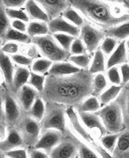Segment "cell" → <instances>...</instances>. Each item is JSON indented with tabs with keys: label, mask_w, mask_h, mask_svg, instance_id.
<instances>
[{
	"label": "cell",
	"mask_w": 129,
	"mask_h": 158,
	"mask_svg": "<svg viewBox=\"0 0 129 158\" xmlns=\"http://www.w3.org/2000/svg\"><path fill=\"white\" fill-rule=\"evenodd\" d=\"M121 89H122V85H111L110 87H108L98 97V99L100 101L102 106H106L111 102H114L118 98V96L119 95Z\"/></svg>",
	"instance_id": "27"
},
{
	"label": "cell",
	"mask_w": 129,
	"mask_h": 158,
	"mask_svg": "<svg viewBox=\"0 0 129 158\" xmlns=\"http://www.w3.org/2000/svg\"><path fill=\"white\" fill-rule=\"evenodd\" d=\"M48 28L50 34L66 33L75 38H79L80 33V28L69 23L62 15L50 20L48 22Z\"/></svg>",
	"instance_id": "12"
},
{
	"label": "cell",
	"mask_w": 129,
	"mask_h": 158,
	"mask_svg": "<svg viewBox=\"0 0 129 158\" xmlns=\"http://www.w3.org/2000/svg\"><path fill=\"white\" fill-rule=\"evenodd\" d=\"M14 64L11 56L0 50V72L9 87L13 85V78L14 73Z\"/></svg>",
	"instance_id": "20"
},
{
	"label": "cell",
	"mask_w": 129,
	"mask_h": 158,
	"mask_svg": "<svg viewBox=\"0 0 129 158\" xmlns=\"http://www.w3.org/2000/svg\"><path fill=\"white\" fill-rule=\"evenodd\" d=\"M53 64V62L51 60L46 58H37L33 60L31 64V71L33 73H38V74L45 75L50 70V68Z\"/></svg>",
	"instance_id": "34"
},
{
	"label": "cell",
	"mask_w": 129,
	"mask_h": 158,
	"mask_svg": "<svg viewBox=\"0 0 129 158\" xmlns=\"http://www.w3.org/2000/svg\"><path fill=\"white\" fill-rule=\"evenodd\" d=\"M122 86L129 82V63H125L119 65Z\"/></svg>",
	"instance_id": "49"
},
{
	"label": "cell",
	"mask_w": 129,
	"mask_h": 158,
	"mask_svg": "<svg viewBox=\"0 0 129 158\" xmlns=\"http://www.w3.org/2000/svg\"><path fill=\"white\" fill-rule=\"evenodd\" d=\"M81 71L79 67L74 65L69 61H62V62H55L53 63L50 68L48 74L55 75V76H66V75L74 74Z\"/></svg>",
	"instance_id": "22"
},
{
	"label": "cell",
	"mask_w": 129,
	"mask_h": 158,
	"mask_svg": "<svg viewBox=\"0 0 129 158\" xmlns=\"http://www.w3.org/2000/svg\"><path fill=\"white\" fill-rule=\"evenodd\" d=\"M31 43L38 48L41 56L51 60L53 63L68 61L71 56L70 52L60 47L52 34L35 37L32 39Z\"/></svg>",
	"instance_id": "5"
},
{
	"label": "cell",
	"mask_w": 129,
	"mask_h": 158,
	"mask_svg": "<svg viewBox=\"0 0 129 158\" xmlns=\"http://www.w3.org/2000/svg\"><path fill=\"white\" fill-rule=\"evenodd\" d=\"M67 107L65 105L55 102H46V113L40 122L41 131L56 130L62 134L68 131L67 127Z\"/></svg>",
	"instance_id": "4"
},
{
	"label": "cell",
	"mask_w": 129,
	"mask_h": 158,
	"mask_svg": "<svg viewBox=\"0 0 129 158\" xmlns=\"http://www.w3.org/2000/svg\"><path fill=\"white\" fill-rule=\"evenodd\" d=\"M63 134L56 130H47L41 131L40 137L34 146V148L41 149L49 154L60 143Z\"/></svg>",
	"instance_id": "11"
},
{
	"label": "cell",
	"mask_w": 129,
	"mask_h": 158,
	"mask_svg": "<svg viewBox=\"0 0 129 158\" xmlns=\"http://www.w3.org/2000/svg\"><path fill=\"white\" fill-rule=\"evenodd\" d=\"M112 158H129V129H125L119 134L115 149L111 153Z\"/></svg>",
	"instance_id": "18"
},
{
	"label": "cell",
	"mask_w": 129,
	"mask_h": 158,
	"mask_svg": "<svg viewBox=\"0 0 129 158\" xmlns=\"http://www.w3.org/2000/svg\"><path fill=\"white\" fill-rule=\"evenodd\" d=\"M29 158H50L49 154L41 149H37L33 148L29 154Z\"/></svg>",
	"instance_id": "51"
},
{
	"label": "cell",
	"mask_w": 129,
	"mask_h": 158,
	"mask_svg": "<svg viewBox=\"0 0 129 158\" xmlns=\"http://www.w3.org/2000/svg\"><path fill=\"white\" fill-rule=\"evenodd\" d=\"M2 76H3V75H2V73L0 72V81H1V79H2Z\"/></svg>",
	"instance_id": "57"
},
{
	"label": "cell",
	"mask_w": 129,
	"mask_h": 158,
	"mask_svg": "<svg viewBox=\"0 0 129 158\" xmlns=\"http://www.w3.org/2000/svg\"><path fill=\"white\" fill-rule=\"evenodd\" d=\"M105 34L102 29L86 22L80 28L79 39L84 43L89 54H94L100 48V45L104 39Z\"/></svg>",
	"instance_id": "8"
},
{
	"label": "cell",
	"mask_w": 129,
	"mask_h": 158,
	"mask_svg": "<svg viewBox=\"0 0 129 158\" xmlns=\"http://www.w3.org/2000/svg\"><path fill=\"white\" fill-rule=\"evenodd\" d=\"M28 23L22 20H11V28L21 32H27Z\"/></svg>",
	"instance_id": "48"
},
{
	"label": "cell",
	"mask_w": 129,
	"mask_h": 158,
	"mask_svg": "<svg viewBox=\"0 0 129 158\" xmlns=\"http://www.w3.org/2000/svg\"><path fill=\"white\" fill-rule=\"evenodd\" d=\"M23 8L30 21H41L46 23L50 21L46 13L35 0H28Z\"/></svg>",
	"instance_id": "21"
},
{
	"label": "cell",
	"mask_w": 129,
	"mask_h": 158,
	"mask_svg": "<svg viewBox=\"0 0 129 158\" xmlns=\"http://www.w3.org/2000/svg\"><path fill=\"white\" fill-rule=\"evenodd\" d=\"M126 46H127V49L129 52V39H127V40H126Z\"/></svg>",
	"instance_id": "54"
},
{
	"label": "cell",
	"mask_w": 129,
	"mask_h": 158,
	"mask_svg": "<svg viewBox=\"0 0 129 158\" xmlns=\"http://www.w3.org/2000/svg\"><path fill=\"white\" fill-rule=\"evenodd\" d=\"M115 102L119 106L126 129H129V82L122 86L121 91Z\"/></svg>",
	"instance_id": "19"
},
{
	"label": "cell",
	"mask_w": 129,
	"mask_h": 158,
	"mask_svg": "<svg viewBox=\"0 0 129 158\" xmlns=\"http://www.w3.org/2000/svg\"><path fill=\"white\" fill-rule=\"evenodd\" d=\"M20 132L22 136L23 142L26 145L32 147L36 145L41 134V125L39 122L31 117H25L21 123Z\"/></svg>",
	"instance_id": "9"
},
{
	"label": "cell",
	"mask_w": 129,
	"mask_h": 158,
	"mask_svg": "<svg viewBox=\"0 0 129 158\" xmlns=\"http://www.w3.org/2000/svg\"><path fill=\"white\" fill-rule=\"evenodd\" d=\"M119 42L120 41L111 37H105L100 45V48L105 56H110L117 48Z\"/></svg>",
	"instance_id": "39"
},
{
	"label": "cell",
	"mask_w": 129,
	"mask_h": 158,
	"mask_svg": "<svg viewBox=\"0 0 129 158\" xmlns=\"http://www.w3.org/2000/svg\"><path fill=\"white\" fill-rule=\"evenodd\" d=\"M16 93L17 102L19 103L20 106L26 112L30 109L35 100L40 96L39 93L29 84H26L23 87H22Z\"/></svg>",
	"instance_id": "14"
},
{
	"label": "cell",
	"mask_w": 129,
	"mask_h": 158,
	"mask_svg": "<svg viewBox=\"0 0 129 158\" xmlns=\"http://www.w3.org/2000/svg\"><path fill=\"white\" fill-rule=\"evenodd\" d=\"M127 55H128V51L127 49L126 40H122L119 43L117 48L110 55L109 58L106 62V68L109 69L111 67L118 66L122 64L128 63Z\"/></svg>",
	"instance_id": "16"
},
{
	"label": "cell",
	"mask_w": 129,
	"mask_h": 158,
	"mask_svg": "<svg viewBox=\"0 0 129 158\" xmlns=\"http://www.w3.org/2000/svg\"><path fill=\"white\" fill-rule=\"evenodd\" d=\"M70 6L78 10L89 22L103 31L129 20V15H114L112 6L104 0H69Z\"/></svg>",
	"instance_id": "2"
},
{
	"label": "cell",
	"mask_w": 129,
	"mask_h": 158,
	"mask_svg": "<svg viewBox=\"0 0 129 158\" xmlns=\"http://www.w3.org/2000/svg\"><path fill=\"white\" fill-rule=\"evenodd\" d=\"M23 143V139L20 131L12 127L8 129L7 136L5 140L0 142V150L6 152L8 150L19 148L22 147Z\"/></svg>",
	"instance_id": "17"
},
{
	"label": "cell",
	"mask_w": 129,
	"mask_h": 158,
	"mask_svg": "<svg viewBox=\"0 0 129 158\" xmlns=\"http://www.w3.org/2000/svg\"><path fill=\"white\" fill-rule=\"evenodd\" d=\"M119 134H109L107 133L104 136L101 137L99 139V140L101 142V144L103 145V147L105 149L107 150L110 154H111L113 150L115 149V147L117 145L118 139H119Z\"/></svg>",
	"instance_id": "37"
},
{
	"label": "cell",
	"mask_w": 129,
	"mask_h": 158,
	"mask_svg": "<svg viewBox=\"0 0 129 158\" xmlns=\"http://www.w3.org/2000/svg\"><path fill=\"white\" fill-rule=\"evenodd\" d=\"M66 115H67L68 121L70 122L72 131L75 132L76 136H78L83 140L82 142H84L91 148H93L96 153H98V155L102 158H112L111 154H110L103 147L99 139L95 138V136L92 132H90L81 123L76 109L71 106H68L67 111H66Z\"/></svg>",
	"instance_id": "3"
},
{
	"label": "cell",
	"mask_w": 129,
	"mask_h": 158,
	"mask_svg": "<svg viewBox=\"0 0 129 158\" xmlns=\"http://www.w3.org/2000/svg\"><path fill=\"white\" fill-rule=\"evenodd\" d=\"M102 107V105L98 98L90 96L84 100L79 106L76 107L77 112H85V113H96Z\"/></svg>",
	"instance_id": "30"
},
{
	"label": "cell",
	"mask_w": 129,
	"mask_h": 158,
	"mask_svg": "<svg viewBox=\"0 0 129 158\" xmlns=\"http://www.w3.org/2000/svg\"><path fill=\"white\" fill-rule=\"evenodd\" d=\"M70 53L71 55H83V54H87L88 53L87 50L86 48L84 43L82 42L79 38H76L74 40H73L72 44H71V49H70Z\"/></svg>",
	"instance_id": "44"
},
{
	"label": "cell",
	"mask_w": 129,
	"mask_h": 158,
	"mask_svg": "<svg viewBox=\"0 0 129 158\" xmlns=\"http://www.w3.org/2000/svg\"><path fill=\"white\" fill-rule=\"evenodd\" d=\"M104 125L107 133H120L126 128L119 106L114 101L102 106L96 112Z\"/></svg>",
	"instance_id": "6"
},
{
	"label": "cell",
	"mask_w": 129,
	"mask_h": 158,
	"mask_svg": "<svg viewBox=\"0 0 129 158\" xmlns=\"http://www.w3.org/2000/svg\"><path fill=\"white\" fill-rule=\"evenodd\" d=\"M7 132H8V130L6 126L3 123H0V142L5 140V139L7 136Z\"/></svg>",
	"instance_id": "52"
},
{
	"label": "cell",
	"mask_w": 129,
	"mask_h": 158,
	"mask_svg": "<svg viewBox=\"0 0 129 158\" xmlns=\"http://www.w3.org/2000/svg\"><path fill=\"white\" fill-rule=\"evenodd\" d=\"M105 2L111 4V5H117L120 6L121 8L125 10V12L129 15V0H104Z\"/></svg>",
	"instance_id": "50"
},
{
	"label": "cell",
	"mask_w": 129,
	"mask_h": 158,
	"mask_svg": "<svg viewBox=\"0 0 129 158\" xmlns=\"http://www.w3.org/2000/svg\"><path fill=\"white\" fill-rule=\"evenodd\" d=\"M108 79L103 73H96L94 74L93 78V91H92V96L98 98L105 89L108 88Z\"/></svg>",
	"instance_id": "31"
},
{
	"label": "cell",
	"mask_w": 129,
	"mask_h": 158,
	"mask_svg": "<svg viewBox=\"0 0 129 158\" xmlns=\"http://www.w3.org/2000/svg\"><path fill=\"white\" fill-rule=\"evenodd\" d=\"M0 50L8 56H13V55L18 54V52L20 50V45L17 42L6 41L3 44Z\"/></svg>",
	"instance_id": "45"
},
{
	"label": "cell",
	"mask_w": 129,
	"mask_h": 158,
	"mask_svg": "<svg viewBox=\"0 0 129 158\" xmlns=\"http://www.w3.org/2000/svg\"><path fill=\"white\" fill-rule=\"evenodd\" d=\"M107 79L112 85H122L119 67L113 66L107 69Z\"/></svg>",
	"instance_id": "42"
},
{
	"label": "cell",
	"mask_w": 129,
	"mask_h": 158,
	"mask_svg": "<svg viewBox=\"0 0 129 158\" xmlns=\"http://www.w3.org/2000/svg\"><path fill=\"white\" fill-rule=\"evenodd\" d=\"M4 154L7 158H29V153L27 150L22 148L6 151Z\"/></svg>",
	"instance_id": "46"
},
{
	"label": "cell",
	"mask_w": 129,
	"mask_h": 158,
	"mask_svg": "<svg viewBox=\"0 0 129 158\" xmlns=\"http://www.w3.org/2000/svg\"><path fill=\"white\" fill-rule=\"evenodd\" d=\"M93 78L94 74L89 70L66 76L47 74L40 97L45 102H55L76 108L92 96Z\"/></svg>",
	"instance_id": "1"
},
{
	"label": "cell",
	"mask_w": 129,
	"mask_h": 158,
	"mask_svg": "<svg viewBox=\"0 0 129 158\" xmlns=\"http://www.w3.org/2000/svg\"><path fill=\"white\" fill-rule=\"evenodd\" d=\"M11 59L14 62V64H17L18 66L27 67V68L31 66L33 63V59L30 56H25L22 54H19V53L11 56Z\"/></svg>",
	"instance_id": "43"
},
{
	"label": "cell",
	"mask_w": 129,
	"mask_h": 158,
	"mask_svg": "<svg viewBox=\"0 0 129 158\" xmlns=\"http://www.w3.org/2000/svg\"><path fill=\"white\" fill-rule=\"evenodd\" d=\"M62 16L66 19L69 23H72L73 25H75L79 28H81L83 24L87 22L85 20V18L82 16L80 13L71 6L68 8L65 9Z\"/></svg>",
	"instance_id": "28"
},
{
	"label": "cell",
	"mask_w": 129,
	"mask_h": 158,
	"mask_svg": "<svg viewBox=\"0 0 129 158\" xmlns=\"http://www.w3.org/2000/svg\"><path fill=\"white\" fill-rule=\"evenodd\" d=\"M5 122V109H4V98L0 96V123Z\"/></svg>",
	"instance_id": "53"
},
{
	"label": "cell",
	"mask_w": 129,
	"mask_h": 158,
	"mask_svg": "<svg viewBox=\"0 0 129 158\" xmlns=\"http://www.w3.org/2000/svg\"><path fill=\"white\" fill-rule=\"evenodd\" d=\"M11 28V20L6 15V8L0 3V39L4 40L6 34Z\"/></svg>",
	"instance_id": "36"
},
{
	"label": "cell",
	"mask_w": 129,
	"mask_h": 158,
	"mask_svg": "<svg viewBox=\"0 0 129 158\" xmlns=\"http://www.w3.org/2000/svg\"><path fill=\"white\" fill-rule=\"evenodd\" d=\"M48 15L49 20L61 16L70 6L69 0H35Z\"/></svg>",
	"instance_id": "13"
},
{
	"label": "cell",
	"mask_w": 129,
	"mask_h": 158,
	"mask_svg": "<svg viewBox=\"0 0 129 158\" xmlns=\"http://www.w3.org/2000/svg\"><path fill=\"white\" fill-rule=\"evenodd\" d=\"M28 0H2L5 8H23Z\"/></svg>",
	"instance_id": "47"
},
{
	"label": "cell",
	"mask_w": 129,
	"mask_h": 158,
	"mask_svg": "<svg viewBox=\"0 0 129 158\" xmlns=\"http://www.w3.org/2000/svg\"><path fill=\"white\" fill-rule=\"evenodd\" d=\"M2 46H3V40L0 39V49H1V48H2Z\"/></svg>",
	"instance_id": "55"
},
{
	"label": "cell",
	"mask_w": 129,
	"mask_h": 158,
	"mask_svg": "<svg viewBox=\"0 0 129 158\" xmlns=\"http://www.w3.org/2000/svg\"><path fill=\"white\" fill-rule=\"evenodd\" d=\"M78 114L84 126L95 137L98 136V139L107 134L104 125L96 113L78 112Z\"/></svg>",
	"instance_id": "10"
},
{
	"label": "cell",
	"mask_w": 129,
	"mask_h": 158,
	"mask_svg": "<svg viewBox=\"0 0 129 158\" xmlns=\"http://www.w3.org/2000/svg\"><path fill=\"white\" fill-rule=\"evenodd\" d=\"M69 62H71L74 65L79 67L81 70H88L91 62H92V56L91 54L87 53L83 55H71L69 57Z\"/></svg>",
	"instance_id": "33"
},
{
	"label": "cell",
	"mask_w": 129,
	"mask_h": 158,
	"mask_svg": "<svg viewBox=\"0 0 129 158\" xmlns=\"http://www.w3.org/2000/svg\"><path fill=\"white\" fill-rule=\"evenodd\" d=\"M52 35H53V37L54 38V40H56V42L60 45V47L70 52L73 40L76 39L75 37L66 33H54L52 34Z\"/></svg>",
	"instance_id": "38"
},
{
	"label": "cell",
	"mask_w": 129,
	"mask_h": 158,
	"mask_svg": "<svg viewBox=\"0 0 129 158\" xmlns=\"http://www.w3.org/2000/svg\"><path fill=\"white\" fill-rule=\"evenodd\" d=\"M0 158H7V157L5 156V154H4V155H1V154H0Z\"/></svg>",
	"instance_id": "56"
},
{
	"label": "cell",
	"mask_w": 129,
	"mask_h": 158,
	"mask_svg": "<svg viewBox=\"0 0 129 158\" xmlns=\"http://www.w3.org/2000/svg\"><path fill=\"white\" fill-rule=\"evenodd\" d=\"M30 73L31 72L27 67L17 66L15 68L14 78H13V85H12V89L14 91L17 92L22 87L28 84Z\"/></svg>",
	"instance_id": "24"
},
{
	"label": "cell",
	"mask_w": 129,
	"mask_h": 158,
	"mask_svg": "<svg viewBox=\"0 0 129 158\" xmlns=\"http://www.w3.org/2000/svg\"><path fill=\"white\" fill-rule=\"evenodd\" d=\"M6 12L10 20H22L26 23L30 22L24 8H6Z\"/></svg>",
	"instance_id": "40"
},
{
	"label": "cell",
	"mask_w": 129,
	"mask_h": 158,
	"mask_svg": "<svg viewBox=\"0 0 129 158\" xmlns=\"http://www.w3.org/2000/svg\"><path fill=\"white\" fill-rule=\"evenodd\" d=\"M76 158H77V157H76Z\"/></svg>",
	"instance_id": "59"
},
{
	"label": "cell",
	"mask_w": 129,
	"mask_h": 158,
	"mask_svg": "<svg viewBox=\"0 0 129 158\" xmlns=\"http://www.w3.org/2000/svg\"><path fill=\"white\" fill-rule=\"evenodd\" d=\"M20 105L15 98L9 94L4 97V109H5V122L9 125L14 124L18 122L21 115Z\"/></svg>",
	"instance_id": "15"
},
{
	"label": "cell",
	"mask_w": 129,
	"mask_h": 158,
	"mask_svg": "<svg viewBox=\"0 0 129 158\" xmlns=\"http://www.w3.org/2000/svg\"><path fill=\"white\" fill-rule=\"evenodd\" d=\"M45 83H46V75L38 74V73H36L33 72L30 73V80H29L28 84L30 86H31L34 89H36L38 92L39 95L44 90Z\"/></svg>",
	"instance_id": "35"
},
{
	"label": "cell",
	"mask_w": 129,
	"mask_h": 158,
	"mask_svg": "<svg viewBox=\"0 0 129 158\" xmlns=\"http://www.w3.org/2000/svg\"><path fill=\"white\" fill-rule=\"evenodd\" d=\"M106 37H111L119 41L129 39V20L103 31Z\"/></svg>",
	"instance_id": "23"
},
{
	"label": "cell",
	"mask_w": 129,
	"mask_h": 158,
	"mask_svg": "<svg viewBox=\"0 0 129 158\" xmlns=\"http://www.w3.org/2000/svg\"><path fill=\"white\" fill-rule=\"evenodd\" d=\"M29 116L40 123L46 113V102L40 96L35 100L30 109L28 111Z\"/></svg>",
	"instance_id": "29"
},
{
	"label": "cell",
	"mask_w": 129,
	"mask_h": 158,
	"mask_svg": "<svg viewBox=\"0 0 129 158\" xmlns=\"http://www.w3.org/2000/svg\"><path fill=\"white\" fill-rule=\"evenodd\" d=\"M127 60H128V63H129V52H128V55H127Z\"/></svg>",
	"instance_id": "58"
},
{
	"label": "cell",
	"mask_w": 129,
	"mask_h": 158,
	"mask_svg": "<svg viewBox=\"0 0 129 158\" xmlns=\"http://www.w3.org/2000/svg\"><path fill=\"white\" fill-rule=\"evenodd\" d=\"M106 69L107 68H106L105 55L99 48L93 54L92 62H91L88 70L92 74H96V73H103L106 71Z\"/></svg>",
	"instance_id": "25"
},
{
	"label": "cell",
	"mask_w": 129,
	"mask_h": 158,
	"mask_svg": "<svg viewBox=\"0 0 129 158\" xmlns=\"http://www.w3.org/2000/svg\"><path fill=\"white\" fill-rule=\"evenodd\" d=\"M27 34L31 39L35 38V37L45 36V35L50 34L48 23L41 22V21H30L28 23Z\"/></svg>",
	"instance_id": "26"
},
{
	"label": "cell",
	"mask_w": 129,
	"mask_h": 158,
	"mask_svg": "<svg viewBox=\"0 0 129 158\" xmlns=\"http://www.w3.org/2000/svg\"><path fill=\"white\" fill-rule=\"evenodd\" d=\"M79 158H102L98 153H96L93 148H91L87 144L84 142H80L79 148V153H78Z\"/></svg>",
	"instance_id": "41"
},
{
	"label": "cell",
	"mask_w": 129,
	"mask_h": 158,
	"mask_svg": "<svg viewBox=\"0 0 129 158\" xmlns=\"http://www.w3.org/2000/svg\"><path fill=\"white\" fill-rule=\"evenodd\" d=\"M4 40L6 41H14L19 44H31L32 42V39L27 34V32H21L12 28H10L7 31Z\"/></svg>",
	"instance_id": "32"
},
{
	"label": "cell",
	"mask_w": 129,
	"mask_h": 158,
	"mask_svg": "<svg viewBox=\"0 0 129 158\" xmlns=\"http://www.w3.org/2000/svg\"><path fill=\"white\" fill-rule=\"evenodd\" d=\"M80 140L70 130L63 134L60 143L49 153L50 158H76L78 156Z\"/></svg>",
	"instance_id": "7"
}]
</instances>
